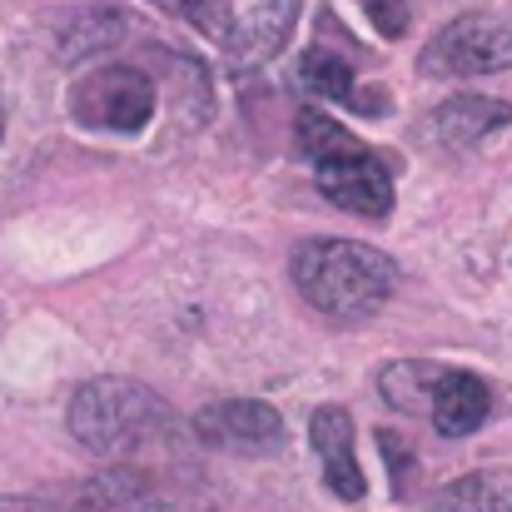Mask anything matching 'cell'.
Here are the masks:
<instances>
[{"mask_svg": "<svg viewBox=\"0 0 512 512\" xmlns=\"http://www.w3.org/2000/svg\"><path fill=\"white\" fill-rule=\"evenodd\" d=\"M70 438L100 458L145 463L160 453H179L189 438V423L174 413L160 393H150L135 378H95L85 383L65 408Z\"/></svg>", "mask_w": 512, "mask_h": 512, "instance_id": "6da1fadb", "label": "cell"}, {"mask_svg": "<svg viewBox=\"0 0 512 512\" xmlns=\"http://www.w3.org/2000/svg\"><path fill=\"white\" fill-rule=\"evenodd\" d=\"M289 269L299 294L324 314H368L398 284V264L358 239H304Z\"/></svg>", "mask_w": 512, "mask_h": 512, "instance_id": "7a4b0ae2", "label": "cell"}, {"mask_svg": "<svg viewBox=\"0 0 512 512\" xmlns=\"http://www.w3.org/2000/svg\"><path fill=\"white\" fill-rule=\"evenodd\" d=\"M423 75L438 80H468V75H498L512 70V15L493 10H473L448 20L418 55Z\"/></svg>", "mask_w": 512, "mask_h": 512, "instance_id": "3957f363", "label": "cell"}, {"mask_svg": "<svg viewBox=\"0 0 512 512\" xmlns=\"http://www.w3.org/2000/svg\"><path fill=\"white\" fill-rule=\"evenodd\" d=\"M70 110H75V120L90 125V130L135 135V130H145L150 115H155V85H150L145 70L110 65V70L85 75V80L70 90Z\"/></svg>", "mask_w": 512, "mask_h": 512, "instance_id": "277c9868", "label": "cell"}, {"mask_svg": "<svg viewBox=\"0 0 512 512\" xmlns=\"http://www.w3.org/2000/svg\"><path fill=\"white\" fill-rule=\"evenodd\" d=\"M189 433L204 448L234 453V458H264V453L284 448V418H279V408H269L259 398H219L194 413Z\"/></svg>", "mask_w": 512, "mask_h": 512, "instance_id": "5b68a950", "label": "cell"}, {"mask_svg": "<svg viewBox=\"0 0 512 512\" xmlns=\"http://www.w3.org/2000/svg\"><path fill=\"white\" fill-rule=\"evenodd\" d=\"M314 179L324 189L329 204H339L358 219H388L393 214V179H388V165L363 145L353 140L339 155H324L314 160Z\"/></svg>", "mask_w": 512, "mask_h": 512, "instance_id": "8992f818", "label": "cell"}, {"mask_svg": "<svg viewBox=\"0 0 512 512\" xmlns=\"http://www.w3.org/2000/svg\"><path fill=\"white\" fill-rule=\"evenodd\" d=\"M299 10H304V0H259L244 20H234L229 35H224L229 70H254V65L274 60L289 45V35H294Z\"/></svg>", "mask_w": 512, "mask_h": 512, "instance_id": "52a82bcc", "label": "cell"}, {"mask_svg": "<svg viewBox=\"0 0 512 512\" xmlns=\"http://www.w3.org/2000/svg\"><path fill=\"white\" fill-rule=\"evenodd\" d=\"M174 498L150 468H105L75 488L70 512H165Z\"/></svg>", "mask_w": 512, "mask_h": 512, "instance_id": "ba28073f", "label": "cell"}, {"mask_svg": "<svg viewBox=\"0 0 512 512\" xmlns=\"http://www.w3.org/2000/svg\"><path fill=\"white\" fill-rule=\"evenodd\" d=\"M309 443H314V453L324 458V483H329V493L343 498V503H358L363 493H368V483H363V468H358V458H353V418L343 413V408H319L314 418H309Z\"/></svg>", "mask_w": 512, "mask_h": 512, "instance_id": "9c48e42d", "label": "cell"}, {"mask_svg": "<svg viewBox=\"0 0 512 512\" xmlns=\"http://www.w3.org/2000/svg\"><path fill=\"white\" fill-rule=\"evenodd\" d=\"M488 413H493V388L478 373L448 368L443 383H438V393H433V408H428L433 428L443 438H468V433H478L488 423Z\"/></svg>", "mask_w": 512, "mask_h": 512, "instance_id": "30bf717a", "label": "cell"}, {"mask_svg": "<svg viewBox=\"0 0 512 512\" xmlns=\"http://www.w3.org/2000/svg\"><path fill=\"white\" fill-rule=\"evenodd\" d=\"M503 125H512V105L488 100V95H458V100H448V105L433 110V135L448 150H468V145L498 135Z\"/></svg>", "mask_w": 512, "mask_h": 512, "instance_id": "8fae6325", "label": "cell"}, {"mask_svg": "<svg viewBox=\"0 0 512 512\" xmlns=\"http://www.w3.org/2000/svg\"><path fill=\"white\" fill-rule=\"evenodd\" d=\"M423 512H512V468H478L443 483Z\"/></svg>", "mask_w": 512, "mask_h": 512, "instance_id": "7c38bea8", "label": "cell"}, {"mask_svg": "<svg viewBox=\"0 0 512 512\" xmlns=\"http://www.w3.org/2000/svg\"><path fill=\"white\" fill-rule=\"evenodd\" d=\"M443 363H428V358H398L388 368H378V393L388 408L398 413H428L433 408V393L443 383Z\"/></svg>", "mask_w": 512, "mask_h": 512, "instance_id": "4fadbf2b", "label": "cell"}, {"mask_svg": "<svg viewBox=\"0 0 512 512\" xmlns=\"http://www.w3.org/2000/svg\"><path fill=\"white\" fill-rule=\"evenodd\" d=\"M120 30H125V15H120V10H85V15H75V20L65 25L60 55H65V60H85V55L115 45Z\"/></svg>", "mask_w": 512, "mask_h": 512, "instance_id": "5bb4252c", "label": "cell"}, {"mask_svg": "<svg viewBox=\"0 0 512 512\" xmlns=\"http://www.w3.org/2000/svg\"><path fill=\"white\" fill-rule=\"evenodd\" d=\"M299 85H304L309 95H324V100H339V105H353V95H358L348 60L334 55V50H309V55L299 60Z\"/></svg>", "mask_w": 512, "mask_h": 512, "instance_id": "9a60e30c", "label": "cell"}, {"mask_svg": "<svg viewBox=\"0 0 512 512\" xmlns=\"http://www.w3.org/2000/svg\"><path fill=\"white\" fill-rule=\"evenodd\" d=\"M294 140H299V150H304L309 165L324 160V155H339V150L353 145V135L343 130L339 120H329L324 110H299V120H294Z\"/></svg>", "mask_w": 512, "mask_h": 512, "instance_id": "2e32d148", "label": "cell"}, {"mask_svg": "<svg viewBox=\"0 0 512 512\" xmlns=\"http://www.w3.org/2000/svg\"><path fill=\"white\" fill-rule=\"evenodd\" d=\"M160 10H170L174 20L194 25L199 35L209 40H224L229 25H234V0H155Z\"/></svg>", "mask_w": 512, "mask_h": 512, "instance_id": "e0dca14e", "label": "cell"}, {"mask_svg": "<svg viewBox=\"0 0 512 512\" xmlns=\"http://www.w3.org/2000/svg\"><path fill=\"white\" fill-rule=\"evenodd\" d=\"M363 10H368V20H373L378 35H388V40L408 35V20H413L408 0H363Z\"/></svg>", "mask_w": 512, "mask_h": 512, "instance_id": "ac0fdd59", "label": "cell"}, {"mask_svg": "<svg viewBox=\"0 0 512 512\" xmlns=\"http://www.w3.org/2000/svg\"><path fill=\"white\" fill-rule=\"evenodd\" d=\"M0 512H40V503H30V498H10V493H0Z\"/></svg>", "mask_w": 512, "mask_h": 512, "instance_id": "d6986e66", "label": "cell"}, {"mask_svg": "<svg viewBox=\"0 0 512 512\" xmlns=\"http://www.w3.org/2000/svg\"><path fill=\"white\" fill-rule=\"evenodd\" d=\"M0 140H5V110H0Z\"/></svg>", "mask_w": 512, "mask_h": 512, "instance_id": "ffe728a7", "label": "cell"}]
</instances>
